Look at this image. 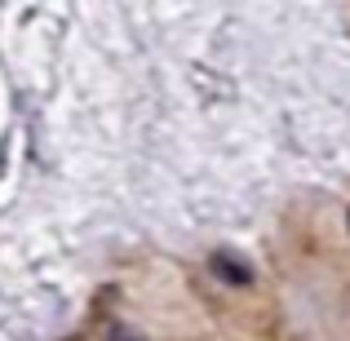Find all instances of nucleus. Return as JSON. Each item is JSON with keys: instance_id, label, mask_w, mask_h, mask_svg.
I'll use <instances>...</instances> for the list:
<instances>
[{"instance_id": "2", "label": "nucleus", "mask_w": 350, "mask_h": 341, "mask_svg": "<svg viewBox=\"0 0 350 341\" xmlns=\"http://www.w3.org/2000/svg\"><path fill=\"white\" fill-rule=\"evenodd\" d=\"M107 341H146V337L133 333L129 324H111V328H107Z\"/></svg>"}, {"instance_id": "1", "label": "nucleus", "mask_w": 350, "mask_h": 341, "mask_svg": "<svg viewBox=\"0 0 350 341\" xmlns=\"http://www.w3.org/2000/svg\"><path fill=\"white\" fill-rule=\"evenodd\" d=\"M208 266H213V275H217L222 284H231V288H253V266L239 262L231 248H217Z\"/></svg>"}]
</instances>
